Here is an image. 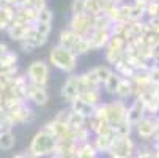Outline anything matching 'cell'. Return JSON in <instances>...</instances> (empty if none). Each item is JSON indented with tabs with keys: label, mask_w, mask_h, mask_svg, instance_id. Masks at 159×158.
Masks as SVG:
<instances>
[{
	"label": "cell",
	"mask_w": 159,
	"mask_h": 158,
	"mask_svg": "<svg viewBox=\"0 0 159 158\" xmlns=\"http://www.w3.org/2000/svg\"><path fill=\"white\" fill-rule=\"evenodd\" d=\"M55 146H57V138L54 136V134H51L48 130L41 128L32 138L30 146L27 149V155L29 156H36V158L51 156L55 150Z\"/></svg>",
	"instance_id": "1"
},
{
	"label": "cell",
	"mask_w": 159,
	"mask_h": 158,
	"mask_svg": "<svg viewBox=\"0 0 159 158\" xmlns=\"http://www.w3.org/2000/svg\"><path fill=\"white\" fill-rule=\"evenodd\" d=\"M77 55L71 51L61 46H54L49 51V63L65 74H73L77 68Z\"/></svg>",
	"instance_id": "2"
},
{
	"label": "cell",
	"mask_w": 159,
	"mask_h": 158,
	"mask_svg": "<svg viewBox=\"0 0 159 158\" xmlns=\"http://www.w3.org/2000/svg\"><path fill=\"white\" fill-rule=\"evenodd\" d=\"M35 120V111L30 108L29 101L22 103L20 106L7 111V117L3 120V127L5 130H11L14 125H20V123H32Z\"/></svg>",
	"instance_id": "3"
},
{
	"label": "cell",
	"mask_w": 159,
	"mask_h": 158,
	"mask_svg": "<svg viewBox=\"0 0 159 158\" xmlns=\"http://www.w3.org/2000/svg\"><path fill=\"white\" fill-rule=\"evenodd\" d=\"M25 74L29 78V82L38 84L48 87L49 79H51V63L46 60H33L25 70Z\"/></svg>",
	"instance_id": "4"
},
{
	"label": "cell",
	"mask_w": 159,
	"mask_h": 158,
	"mask_svg": "<svg viewBox=\"0 0 159 158\" xmlns=\"http://www.w3.org/2000/svg\"><path fill=\"white\" fill-rule=\"evenodd\" d=\"M110 158H134L135 142L131 136H117L107 153Z\"/></svg>",
	"instance_id": "5"
},
{
	"label": "cell",
	"mask_w": 159,
	"mask_h": 158,
	"mask_svg": "<svg viewBox=\"0 0 159 158\" xmlns=\"http://www.w3.org/2000/svg\"><path fill=\"white\" fill-rule=\"evenodd\" d=\"M68 27L76 32L80 36H88L95 29V16L84 13V14H71V19L68 22Z\"/></svg>",
	"instance_id": "6"
},
{
	"label": "cell",
	"mask_w": 159,
	"mask_h": 158,
	"mask_svg": "<svg viewBox=\"0 0 159 158\" xmlns=\"http://www.w3.org/2000/svg\"><path fill=\"white\" fill-rule=\"evenodd\" d=\"M82 92H84V87H82L80 78H79V74L73 73V74H68L66 81L63 82V85L60 89V97L65 101L71 103L76 98H79L82 95Z\"/></svg>",
	"instance_id": "7"
},
{
	"label": "cell",
	"mask_w": 159,
	"mask_h": 158,
	"mask_svg": "<svg viewBox=\"0 0 159 158\" xmlns=\"http://www.w3.org/2000/svg\"><path fill=\"white\" fill-rule=\"evenodd\" d=\"M128 116V104L123 100L113 98L112 101H107V122L113 127L120 122H125Z\"/></svg>",
	"instance_id": "8"
},
{
	"label": "cell",
	"mask_w": 159,
	"mask_h": 158,
	"mask_svg": "<svg viewBox=\"0 0 159 158\" xmlns=\"http://www.w3.org/2000/svg\"><path fill=\"white\" fill-rule=\"evenodd\" d=\"M25 98L29 103L35 104V106H46L49 103V92H48V87L44 85H38V84H32L29 82L27 90H25Z\"/></svg>",
	"instance_id": "9"
},
{
	"label": "cell",
	"mask_w": 159,
	"mask_h": 158,
	"mask_svg": "<svg viewBox=\"0 0 159 158\" xmlns=\"http://www.w3.org/2000/svg\"><path fill=\"white\" fill-rule=\"evenodd\" d=\"M134 131L137 133V136L142 141H153L154 134L157 131V123H156V117L153 116H145L137 125L134 127Z\"/></svg>",
	"instance_id": "10"
},
{
	"label": "cell",
	"mask_w": 159,
	"mask_h": 158,
	"mask_svg": "<svg viewBox=\"0 0 159 158\" xmlns=\"http://www.w3.org/2000/svg\"><path fill=\"white\" fill-rule=\"evenodd\" d=\"M147 116V109H145V104L140 98H132L131 104L128 106V116H126V120L135 127L143 117Z\"/></svg>",
	"instance_id": "11"
},
{
	"label": "cell",
	"mask_w": 159,
	"mask_h": 158,
	"mask_svg": "<svg viewBox=\"0 0 159 158\" xmlns=\"http://www.w3.org/2000/svg\"><path fill=\"white\" fill-rule=\"evenodd\" d=\"M112 36L110 30H99V29H93V32L90 33L87 38L90 41V46H92V51H101L106 49L107 43Z\"/></svg>",
	"instance_id": "12"
},
{
	"label": "cell",
	"mask_w": 159,
	"mask_h": 158,
	"mask_svg": "<svg viewBox=\"0 0 159 158\" xmlns=\"http://www.w3.org/2000/svg\"><path fill=\"white\" fill-rule=\"evenodd\" d=\"M33 29H35V24H11L7 29V35L10 40L19 43L22 40H27Z\"/></svg>",
	"instance_id": "13"
},
{
	"label": "cell",
	"mask_w": 159,
	"mask_h": 158,
	"mask_svg": "<svg viewBox=\"0 0 159 158\" xmlns=\"http://www.w3.org/2000/svg\"><path fill=\"white\" fill-rule=\"evenodd\" d=\"M80 78V82H82V87H84V92L85 90H102V82L99 81V78L96 76V73L93 71V68H90L84 73L79 74Z\"/></svg>",
	"instance_id": "14"
},
{
	"label": "cell",
	"mask_w": 159,
	"mask_h": 158,
	"mask_svg": "<svg viewBox=\"0 0 159 158\" xmlns=\"http://www.w3.org/2000/svg\"><path fill=\"white\" fill-rule=\"evenodd\" d=\"M77 142L76 141H68V139H57V146L54 153L55 155H61L65 158H73L76 156V150H77Z\"/></svg>",
	"instance_id": "15"
},
{
	"label": "cell",
	"mask_w": 159,
	"mask_h": 158,
	"mask_svg": "<svg viewBox=\"0 0 159 158\" xmlns=\"http://www.w3.org/2000/svg\"><path fill=\"white\" fill-rule=\"evenodd\" d=\"M82 36L80 35H77L76 32H73L70 27H66V29H63V30H60V33H58V46H61V48H66V49H73L74 46H76V43L80 40Z\"/></svg>",
	"instance_id": "16"
},
{
	"label": "cell",
	"mask_w": 159,
	"mask_h": 158,
	"mask_svg": "<svg viewBox=\"0 0 159 158\" xmlns=\"http://www.w3.org/2000/svg\"><path fill=\"white\" fill-rule=\"evenodd\" d=\"M115 138H117L115 134H96V136L92 139V142L95 144L99 155H107Z\"/></svg>",
	"instance_id": "17"
},
{
	"label": "cell",
	"mask_w": 159,
	"mask_h": 158,
	"mask_svg": "<svg viewBox=\"0 0 159 158\" xmlns=\"http://www.w3.org/2000/svg\"><path fill=\"white\" fill-rule=\"evenodd\" d=\"M16 16V7L2 5L0 7V30H5L13 24V19Z\"/></svg>",
	"instance_id": "18"
},
{
	"label": "cell",
	"mask_w": 159,
	"mask_h": 158,
	"mask_svg": "<svg viewBox=\"0 0 159 158\" xmlns=\"http://www.w3.org/2000/svg\"><path fill=\"white\" fill-rule=\"evenodd\" d=\"M113 98H118V100H123V101H126L128 98H134V82L128 78H123Z\"/></svg>",
	"instance_id": "19"
},
{
	"label": "cell",
	"mask_w": 159,
	"mask_h": 158,
	"mask_svg": "<svg viewBox=\"0 0 159 158\" xmlns=\"http://www.w3.org/2000/svg\"><path fill=\"white\" fill-rule=\"evenodd\" d=\"M121 79H123V78H121L117 71H113V73L106 79V82L102 84V90H104V93H107V95H110V97H115L117 90H118V87H120Z\"/></svg>",
	"instance_id": "20"
},
{
	"label": "cell",
	"mask_w": 159,
	"mask_h": 158,
	"mask_svg": "<svg viewBox=\"0 0 159 158\" xmlns=\"http://www.w3.org/2000/svg\"><path fill=\"white\" fill-rule=\"evenodd\" d=\"M70 109H71V111H74V112H79V114H84L87 119L92 117V116H93V111H95V108H93V106H90L88 103H85L80 97L70 103Z\"/></svg>",
	"instance_id": "21"
},
{
	"label": "cell",
	"mask_w": 159,
	"mask_h": 158,
	"mask_svg": "<svg viewBox=\"0 0 159 158\" xmlns=\"http://www.w3.org/2000/svg\"><path fill=\"white\" fill-rule=\"evenodd\" d=\"M99 153L95 147V144L92 141L88 142H84V144H79L77 146V150H76V156L77 158H96Z\"/></svg>",
	"instance_id": "22"
},
{
	"label": "cell",
	"mask_w": 159,
	"mask_h": 158,
	"mask_svg": "<svg viewBox=\"0 0 159 158\" xmlns=\"http://www.w3.org/2000/svg\"><path fill=\"white\" fill-rule=\"evenodd\" d=\"M80 98L95 108L99 103H102V90H85V92H82Z\"/></svg>",
	"instance_id": "23"
},
{
	"label": "cell",
	"mask_w": 159,
	"mask_h": 158,
	"mask_svg": "<svg viewBox=\"0 0 159 158\" xmlns=\"http://www.w3.org/2000/svg\"><path fill=\"white\" fill-rule=\"evenodd\" d=\"M16 144V136L11 130H3L0 133V150H11Z\"/></svg>",
	"instance_id": "24"
},
{
	"label": "cell",
	"mask_w": 159,
	"mask_h": 158,
	"mask_svg": "<svg viewBox=\"0 0 159 158\" xmlns=\"http://www.w3.org/2000/svg\"><path fill=\"white\" fill-rule=\"evenodd\" d=\"M104 59H106V63H109L110 66H115L117 63H120L125 59V51L104 49Z\"/></svg>",
	"instance_id": "25"
},
{
	"label": "cell",
	"mask_w": 159,
	"mask_h": 158,
	"mask_svg": "<svg viewBox=\"0 0 159 158\" xmlns=\"http://www.w3.org/2000/svg\"><path fill=\"white\" fill-rule=\"evenodd\" d=\"M113 70H115L121 78H128V79H131L132 76H134V73H135V70L132 68V66L123 59L120 63H117L115 66H113Z\"/></svg>",
	"instance_id": "26"
},
{
	"label": "cell",
	"mask_w": 159,
	"mask_h": 158,
	"mask_svg": "<svg viewBox=\"0 0 159 158\" xmlns=\"http://www.w3.org/2000/svg\"><path fill=\"white\" fill-rule=\"evenodd\" d=\"M85 5H87V13L95 17L104 13V3L101 0H85Z\"/></svg>",
	"instance_id": "27"
},
{
	"label": "cell",
	"mask_w": 159,
	"mask_h": 158,
	"mask_svg": "<svg viewBox=\"0 0 159 158\" xmlns=\"http://www.w3.org/2000/svg\"><path fill=\"white\" fill-rule=\"evenodd\" d=\"M126 40L120 35H112L109 43H107V46L106 49H113V51H125L126 49Z\"/></svg>",
	"instance_id": "28"
},
{
	"label": "cell",
	"mask_w": 159,
	"mask_h": 158,
	"mask_svg": "<svg viewBox=\"0 0 159 158\" xmlns=\"http://www.w3.org/2000/svg\"><path fill=\"white\" fill-rule=\"evenodd\" d=\"M145 7H147V5L132 2V3H131V16H129V21H143V17L147 16Z\"/></svg>",
	"instance_id": "29"
},
{
	"label": "cell",
	"mask_w": 159,
	"mask_h": 158,
	"mask_svg": "<svg viewBox=\"0 0 159 158\" xmlns=\"http://www.w3.org/2000/svg\"><path fill=\"white\" fill-rule=\"evenodd\" d=\"M77 57H80V55H85V54H88L90 51H92V46H90V41H88V38H85V36H82L77 43H76V46L71 49Z\"/></svg>",
	"instance_id": "30"
},
{
	"label": "cell",
	"mask_w": 159,
	"mask_h": 158,
	"mask_svg": "<svg viewBox=\"0 0 159 158\" xmlns=\"http://www.w3.org/2000/svg\"><path fill=\"white\" fill-rule=\"evenodd\" d=\"M87 117L84 116V114H79V112H74V111H71V117H70V128H73V130H79V128H82V127H87Z\"/></svg>",
	"instance_id": "31"
},
{
	"label": "cell",
	"mask_w": 159,
	"mask_h": 158,
	"mask_svg": "<svg viewBox=\"0 0 159 158\" xmlns=\"http://www.w3.org/2000/svg\"><path fill=\"white\" fill-rule=\"evenodd\" d=\"M48 40H49V36L41 35V33L36 30V27L32 30V33H30V35H29V38H27V41H30L35 48H41V46H44V44L48 43Z\"/></svg>",
	"instance_id": "32"
},
{
	"label": "cell",
	"mask_w": 159,
	"mask_h": 158,
	"mask_svg": "<svg viewBox=\"0 0 159 158\" xmlns=\"http://www.w3.org/2000/svg\"><path fill=\"white\" fill-rule=\"evenodd\" d=\"M93 71L96 73V76L99 78V81L104 84L106 79H107L113 71H115V70H113V66H110V65H96L95 68H93Z\"/></svg>",
	"instance_id": "33"
},
{
	"label": "cell",
	"mask_w": 159,
	"mask_h": 158,
	"mask_svg": "<svg viewBox=\"0 0 159 158\" xmlns=\"http://www.w3.org/2000/svg\"><path fill=\"white\" fill-rule=\"evenodd\" d=\"M112 26H113V22H112L104 13L95 17V29H99V30H112Z\"/></svg>",
	"instance_id": "34"
},
{
	"label": "cell",
	"mask_w": 159,
	"mask_h": 158,
	"mask_svg": "<svg viewBox=\"0 0 159 158\" xmlns=\"http://www.w3.org/2000/svg\"><path fill=\"white\" fill-rule=\"evenodd\" d=\"M92 130L88 127H82L79 130H76V142L77 144H84V142H88L92 141Z\"/></svg>",
	"instance_id": "35"
},
{
	"label": "cell",
	"mask_w": 159,
	"mask_h": 158,
	"mask_svg": "<svg viewBox=\"0 0 159 158\" xmlns=\"http://www.w3.org/2000/svg\"><path fill=\"white\" fill-rule=\"evenodd\" d=\"M54 21V13L49 7H44L41 10H38V22H48V24H52Z\"/></svg>",
	"instance_id": "36"
},
{
	"label": "cell",
	"mask_w": 159,
	"mask_h": 158,
	"mask_svg": "<svg viewBox=\"0 0 159 158\" xmlns=\"http://www.w3.org/2000/svg\"><path fill=\"white\" fill-rule=\"evenodd\" d=\"M70 10H71V14H84V13H87L85 0H73Z\"/></svg>",
	"instance_id": "37"
},
{
	"label": "cell",
	"mask_w": 159,
	"mask_h": 158,
	"mask_svg": "<svg viewBox=\"0 0 159 158\" xmlns=\"http://www.w3.org/2000/svg\"><path fill=\"white\" fill-rule=\"evenodd\" d=\"M70 117H71V109H70V108H66V109H60V111L57 112L55 117H54V120L68 125V123H70Z\"/></svg>",
	"instance_id": "38"
},
{
	"label": "cell",
	"mask_w": 159,
	"mask_h": 158,
	"mask_svg": "<svg viewBox=\"0 0 159 158\" xmlns=\"http://www.w3.org/2000/svg\"><path fill=\"white\" fill-rule=\"evenodd\" d=\"M145 11H147L148 17L159 16V2H153V0H150V2L147 3V7H145Z\"/></svg>",
	"instance_id": "39"
},
{
	"label": "cell",
	"mask_w": 159,
	"mask_h": 158,
	"mask_svg": "<svg viewBox=\"0 0 159 158\" xmlns=\"http://www.w3.org/2000/svg\"><path fill=\"white\" fill-rule=\"evenodd\" d=\"M148 74H150V79L154 85L159 84V62L157 63H153L150 65V68H148Z\"/></svg>",
	"instance_id": "40"
},
{
	"label": "cell",
	"mask_w": 159,
	"mask_h": 158,
	"mask_svg": "<svg viewBox=\"0 0 159 158\" xmlns=\"http://www.w3.org/2000/svg\"><path fill=\"white\" fill-rule=\"evenodd\" d=\"M35 27L41 35H46V36H49L52 32V24H48V22H36Z\"/></svg>",
	"instance_id": "41"
},
{
	"label": "cell",
	"mask_w": 159,
	"mask_h": 158,
	"mask_svg": "<svg viewBox=\"0 0 159 158\" xmlns=\"http://www.w3.org/2000/svg\"><path fill=\"white\" fill-rule=\"evenodd\" d=\"M19 49L24 52V54H30V52H33L36 48L33 46V44L30 43V41H27V40H22V41H19Z\"/></svg>",
	"instance_id": "42"
},
{
	"label": "cell",
	"mask_w": 159,
	"mask_h": 158,
	"mask_svg": "<svg viewBox=\"0 0 159 158\" xmlns=\"http://www.w3.org/2000/svg\"><path fill=\"white\" fill-rule=\"evenodd\" d=\"M148 24L151 27L153 32L159 33V16H154V17H148Z\"/></svg>",
	"instance_id": "43"
},
{
	"label": "cell",
	"mask_w": 159,
	"mask_h": 158,
	"mask_svg": "<svg viewBox=\"0 0 159 158\" xmlns=\"http://www.w3.org/2000/svg\"><path fill=\"white\" fill-rule=\"evenodd\" d=\"M7 117V108L3 106V103H0V127H3V120ZM5 128V127H3Z\"/></svg>",
	"instance_id": "44"
},
{
	"label": "cell",
	"mask_w": 159,
	"mask_h": 158,
	"mask_svg": "<svg viewBox=\"0 0 159 158\" xmlns=\"http://www.w3.org/2000/svg\"><path fill=\"white\" fill-rule=\"evenodd\" d=\"M44 7H48V0H33V8L41 10Z\"/></svg>",
	"instance_id": "45"
},
{
	"label": "cell",
	"mask_w": 159,
	"mask_h": 158,
	"mask_svg": "<svg viewBox=\"0 0 159 158\" xmlns=\"http://www.w3.org/2000/svg\"><path fill=\"white\" fill-rule=\"evenodd\" d=\"M8 51H10V49H8V46H7V44L0 41V57H3V55H5Z\"/></svg>",
	"instance_id": "46"
},
{
	"label": "cell",
	"mask_w": 159,
	"mask_h": 158,
	"mask_svg": "<svg viewBox=\"0 0 159 158\" xmlns=\"http://www.w3.org/2000/svg\"><path fill=\"white\" fill-rule=\"evenodd\" d=\"M3 3L5 5H11V7H17L19 0H3Z\"/></svg>",
	"instance_id": "47"
},
{
	"label": "cell",
	"mask_w": 159,
	"mask_h": 158,
	"mask_svg": "<svg viewBox=\"0 0 159 158\" xmlns=\"http://www.w3.org/2000/svg\"><path fill=\"white\" fill-rule=\"evenodd\" d=\"M13 158H29V155H24V153H16Z\"/></svg>",
	"instance_id": "48"
},
{
	"label": "cell",
	"mask_w": 159,
	"mask_h": 158,
	"mask_svg": "<svg viewBox=\"0 0 159 158\" xmlns=\"http://www.w3.org/2000/svg\"><path fill=\"white\" fill-rule=\"evenodd\" d=\"M49 158H65V156H61V155H55V153H52Z\"/></svg>",
	"instance_id": "49"
},
{
	"label": "cell",
	"mask_w": 159,
	"mask_h": 158,
	"mask_svg": "<svg viewBox=\"0 0 159 158\" xmlns=\"http://www.w3.org/2000/svg\"><path fill=\"white\" fill-rule=\"evenodd\" d=\"M156 95H157V100H159V84L156 85Z\"/></svg>",
	"instance_id": "50"
},
{
	"label": "cell",
	"mask_w": 159,
	"mask_h": 158,
	"mask_svg": "<svg viewBox=\"0 0 159 158\" xmlns=\"http://www.w3.org/2000/svg\"><path fill=\"white\" fill-rule=\"evenodd\" d=\"M29 158H36V156H29Z\"/></svg>",
	"instance_id": "51"
}]
</instances>
